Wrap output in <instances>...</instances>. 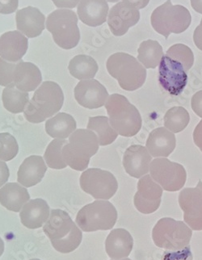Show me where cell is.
Returning <instances> with one entry per match:
<instances>
[{"label": "cell", "instance_id": "cell-1", "mask_svg": "<svg viewBox=\"0 0 202 260\" xmlns=\"http://www.w3.org/2000/svg\"><path fill=\"white\" fill-rule=\"evenodd\" d=\"M43 231L58 252L68 254L80 246L83 234L66 212L53 209Z\"/></svg>", "mask_w": 202, "mask_h": 260}, {"label": "cell", "instance_id": "cell-2", "mask_svg": "<svg viewBox=\"0 0 202 260\" xmlns=\"http://www.w3.org/2000/svg\"><path fill=\"white\" fill-rule=\"evenodd\" d=\"M63 102V91L59 85L52 81L44 82L26 107L24 117L33 124L43 122L58 113Z\"/></svg>", "mask_w": 202, "mask_h": 260}, {"label": "cell", "instance_id": "cell-3", "mask_svg": "<svg viewBox=\"0 0 202 260\" xmlns=\"http://www.w3.org/2000/svg\"><path fill=\"white\" fill-rule=\"evenodd\" d=\"M105 106L111 126L119 135L129 138L140 131L143 124L141 115L126 97L113 94L109 97Z\"/></svg>", "mask_w": 202, "mask_h": 260}, {"label": "cell", "instance_id": "cell-4", "mask_svg": "<svg viewBox=\"0 0 202 260\" xmlns=\"http://www.w3.org/2000/svg\"><path fill=\"white\" fill-rule=\"evenodd\" d=\"M99 140L96 134L89 129L80 128L69 137L62 148V156L66 165L76 171L87 169L90 158L99 150Z\"/></svg>", "mask_w": 202, "mask_h": 260}, {"label": "cell", "instance_id": "cell-5", "mask_svg": "<svg viewBox=\"0 0 202 260\" xmlns=\"http://www.w3.org/2000/svg\"><path fill=\"white\" fill-rule=\"evenodd\" d=\"M108 72L118 82L120 87L128 91L143 87L147 79V70L133 56L116 53L108 58Z\"/></svg>", "mask_w": 202, "mask_h": 260}, {"label": "cell", "instance_id": "cell-6", "mask_svg": "<svg viewBox=\"0 0 202 260\" xmlns=\"http://www.w3.org/2000/svg\"><path fill=\"white\" fill-rule=\"evenodd\" d=\"M151 25L166 39L170 34H182L192 23L190 12L182 5H173L171 0L158 7L152 12Z\"/></svg>", "mask_w": 202, "mask_h": 260}, {"label": "cell", "instance_id": "cell-7", "mask_svg": "<svg viewBox=\"0 0 202 260\" xmlns=\"http://www.w3.org/2000/svg\"><path fill=\"white\" fill-rule=\"evenodd\" d=\"M46 28L52 34L54 42L61 49H74L80 43L77 15L73 11L57 9L51 12L46 20Z\"/></svg>", "mask_w": 202, "mask_h": 260}, {"label": "cell", "instance_id": "cell-8", "mask_svg": "<svg viewBox=\"0 0 202 260\" xmlns=\"http://www.w3.org/2000/svg\"><path fill=\"white\" fill-rule=\"evenodd\" d=\"M117 212L113 204L107 201H95L80 209L76 224L84 232L109 231L115 225Z\"/></svg>", "mask_w": 202, "mask_h": 260}, {"label": "cell", "instance_id": "cell-9", "mask_svg": "<svg viewBox=\"0 0 202 260\" xmlns=\"http://www.w3.org/2000/svg\"><path fill=\"white\" fill-rule=\"evenodd\" d=\"M192 231L190 227L170 217L161 218L152 231L154 243L159 248L181 250L189 245Z\"/></svg>", "mask_w": 202, "mask_h": 260}, {"label": "cell", "instance_id": "cell-10", "mask_svg": "<svg viewBox=\"0 0 202 260\" xmlns=\"http://www.w3.org/2000/svg\"><path fill=\"white\" fill-rule=\"evenodd\" d=\"M80 187L96 200L108 201L115 195L118 183L111 172L99 168H90L80 176Z\"/></svg>", "mask_w": 202, "mask_h": 260}, {"label": "cell", "instance_id": "cell-11", "mask_svg": "<svg viewBox=\"0 0 202 260\" xmlns=\"http://www.w3.org/2000/svg\"><path fill=\"white\" fill-rule=\"evenodd\" d=\"M149 172H151L152 179L165 191H179L186 182L187 174L184 167L167 158H157L153 160Z\"/></svg>", "mask_w": 202, "mask_h": 260}, {"label": "cell", "instance_id": "cell-12", "mask_svg": "<svg viewBox=\"0 0 202 260\" xmlns=\"http://www.w3.org/2000/svg\"><path fill=\"white\" fill-rule=\"evenodd\" d=\"M159 67V82L161 87L170 95L181 94L188 83V75L182 64L164 55Z\"/></svg>", "mask_w": 202, "mask_h": 260}, {"label": "cell", "instance_id": "cell-13", "mask_svg": "<svg viewBox=\"0 0 202 260\" xmlns=\"http://www.w3.org/2000/svg\"><path fill=\"white\" fill-rule=\"evenodd\" d=\"M184 221L193 231H202V182L196 187H187L179 195Z\"/></svg>", "mask_w": 202, "mask_h": 260}, {"label": "cell", "instance_id": "cell-14", "mask_svg": "<svg viewBox=\"0 0 202 260\" xmlns=\"http://www.w3.org/2000/svg\"><path fill=\"white\" fill-rule=\"evenodd\" d=\"M162 190L151 175L140 178L138 183V191L134 196L136 209L143 214H151L156 211L160 205Z\"/></svg>", "mask_w": 202, "mask_h": 260}, {"label": "cell", "instance_id": "cell-15", "mask_svg": "<svg viewBox=\"0 0 202 260\" xmlns=\"http://www.w3.org/2000/svg\"><path fill=\"white\" fill-rule=\"evenodd\" d=\"M109 95L107 89L95 79L82 80L75 88V98L79 105L88 109L105 106Z\"/></svg>", "mask_w": 202, "mask_h": 260}, {"label": "cell", "instance_id": "cell-16", "mask_svg": "<svg viewBox=\"0 0 202 260\" xmlns=\"http://www.w3.org/2000/svg\"><path fill=\"white\" fill-rule=\"evenodd\" d=\"M108 16L109 28L116 37L125 35L140 20L139 10L124 2H118L114 5Z\"/></svg>", "mask_w": 202, "mask_h": 260}, {"label": "cell", "instance_id": "cell-17", "mask_svg": "<svg viewBox=\"0 0 202 260\" xmlns=\"http://www.w3.org/2000/svg\"><path fill=\"white\" fill-rule=\"evenodd\" d=\"M152 156L147 147L133 145L127 148L123 157V167L129 176L140 179L150 171Z\"/></svg>", "mask_w": 202, "mask_h": 260}, {"label": "cell", "instance_id": "cell-18", "mask_svg": "<svg viewBox=\"0 0 202 260\" xmlns=\"http://www.w3.org/2000/svg\"><path fill=\"white\" fill-rule=\"evenodd\" d=\"M28 40L19 31H9L0 37V57L10 62L20 61L28 51Z\"/></svg>", "mask_w": 202, "mask_h": 260}, {"label": "cell", "instance_id": "cell-19", "mask_svg": "<svg viewBox=\"0 0 202 260\" xmlns=\"http://www.w3.org/2000/svg\"><path fill=\"white\" fill-rule=\"evenodd\" d=\"M16 20L19 32L28 38L39 37L46 28V16L38 8L33 7H27L17 11Z\"/></svg>", "mask_w": 202, "mask_h": 260}, {"label": "cell", "instance_id": "cell-20", "mask_svg": "<svg viewBox=\"0 0 202 260\" xmlns=\"http://www.w3.org/2000/svg\"><path fill=\"white\" fill-rule=\"evenodd\" d=\"M177 139L173 133L163 127L155 128L149 135L147 149L154 158H166L173 151Z\"/></svg>", "mask_w": 202, "mask_h": 260}, {"label": "cell", "instance_id": "cell-21", "mask_svg": "<svg viewBox=\"0 0 202 260\" xmlns=\"http://www.w3.org/2000/svg\"><path fill=\"white\" fill-rule=\"evenodd\" d=\"M109 8L106 0H81L78 5L77 14L83 24L98 27L107 20Z\"/></svg>", "mask_w": 202, "mask_h": 260}, {"label": "cell", "instance_id": "cell-22", "mask_svg": "<svg viewBox=\"0 0 202 260\" xmlns=\"http://www.w3.org/2000/svg\"><path fill=\"white\" fill-rule=\"evenodd\" d=\"M46 171L47 166L42 156H29L19 168L17 182L25 187H33L42 181Z\"/></svg>", "mask_w": 202, "mask_h": 260}, {"label": "cell", "instance_id": "cell-23", "mask_svg": "<svg viewBox=\"0 0 202 260\" xmlns=\"http://www.w3.org/2000/svg\"><path fill=\"white\" fill-rule=\"evenodd\" d=\"M50 206L45 200H30L22 208L20 221L24 226L31 230L41 228L50 217Z\"/></svg>", "mask_w": 202, "mask_h": 260}, {"label": "cell", "instance_id": "cell-24", "mask_svg": "<svg viewBox=\"0 0 202 260\" xmlns=\"http://www.w3.org/2000/svg\"><path fill=\"white\" fill-rule=\"evenodd\" d=\"M42 81V72L35 64L20 61L16 62L13 83L20 91L28 92L36 90Z\"/></svg>", "mask_w": 202, "mask_h": 260}, {"label": "cell", "instance_id": "cell-25", "mask_svg": "<svg viewBox=\"0 0 202 260\" xmlns=\"http://www.w3.org/2000/svg\"><path fill=\"white\" fill-rule=\"evenodd\" d=\"M133 239L124 229H115L110 232L105 241V250L113 260L127 258L133 250Z\"/></svg>", "mask_w": 202, "mask_h": 260}, {"label": "cell", "instance_id": "cell-26", "mask_svg": "<svg viewBox=\"0 0 202 260\" xmlns=\"http://www.w3.org/2000/svg\"><path fill=\"white\" fill-rule=\"evenodd\" d=\"M30 201L25 187L17 183H8L0 188V204L8 210L18 213Z\"/></svg>", "mask_w": 202, "mask_h": 260}, {"label": "cell", "instance_id": "cell-27", "mask_svg": "<svg viewBox=\"0 0 202 260\" xmlns=\"http://www.w3.org/2000/svg\"><path fill=\"white\" fill-rule=\"evenodd\" d=\"M77 124L73 116L60 113L49 119L46 123V131L51 138L65 139L76 130Z\"/></svg>", "mask_w": 202, "mask_h": 260}, {"label": "cell", "instance_id": "cell-28", "mask_svg": "<svg viewBox=\"0 0 202 260\" xmlns=\"http://www.w3.org/2000/svg\"><path fill=\"white\" fill-rule=\"evenodd\" d=\"M68 69L74 78L79 80H85L94 79L99 70V67L93 57L80 54L71 60Z\"/></svg>", "mask_w": 202, "mask_h": 260}, {"label": "cell", "instance_id": "cell-29", "mask_svg": "<svg viewBox=\"0 0 202 260\" xmlns=\"http://www.w3.org/2000/svg\"><path fill=\"white\" fill-rule=\"evenodd\" d=\"M3 105L10 113H24L29 103V94L16 88L14 83L5 87L2 94Z\"/></svg>", "mask_w": 202, "mask_h": 260}, {"label": "cell", "instance_id": "cell-30", "mask_svg": "<svg viewBox=\"0 0 202 260\" xmlns=\"http://www.w3.org/2000/svg\"><path fill=\"white\" fill-rule=\"evenodd\" d=\"M163 56L162 46L156 41L147 40L139 46L138 60L146 69L156 68L160 64Z\"/></svg>", "mask_w": 202, "mask_h": 260}, {"label": "cell", "instance_id": "cell-31", "mask_svg": "<svg viewBox=\"0 0 202 260\" xmlns=\"http://www.w3.org/2000/svg\"><path fill=\"white\" fill-rule=\"evenodd\" d=\"M87 129L93 131L96 134L99 146H105L112 144L118 136V134L111 126L109 119L106 116L89 117Z\"/></svg>", "mask_w": 202, "mask_h": 260}, {"label": "cell", "instance_id": "cell-32", "mask_svg": "<svg viewBox=\"0 0 202 260\" xmlns=\"http://www.w3.org/2000/svg\"><path fill=\"white\" fill-rule=\"evenodd\" d=\"M189 121V113L183 107H173L164 116L165 128L174 134L183 131L188 126Z\"/></svg>", "mask_w": 202, "mask_h": 260}, {"label": "cell", "instance_id": "cell-33", "mask_svg": "<svg viewBox=\"0 0 202 260\" xmlns=\"http://www.w3.org/2000/svg\"><path fill=\"white\" fill-rule=\"evenodd\" d=\"M68 143L65 139H54L50 142L46 149L44 159L46 160L49 168L52 169L61 170L66 168V164L62 156V148Z\"/></svg>", "mask_w": 202, "mask_h": 260}, {"label": "cell", "instance_id": "cell-34", "mask_svg": "<svg viewBox=\"0 0 202 260\" xmlns=\"http://www.w3.org/2000/svg\"><path fill=\"white\" fill-rule=\"evenodd\" d=\"M165 55L180 61L186 72L192 68L194 63V55L192 49L184 44H176L169 48Z\"/></svg>", "mask_w": 202, "mask_h": 260}, {"label": "cell", "instance_id": "cell-35", "mask_svg": "<svg viewBox=\"0 0 202 260\" xmlns=\"http://www.w3.org/2000/svg\"><path fill=\"white\" fill-rule=\"evenodd\" d=\"M19 146L15 137L8 133L0 134V160L8 162L17 155Z\"/></svg>", "mask_w": 202, "mask_h": 260}, {"label": "cell", "instance_id": "cell-36", "mask_svg": "<svg viewBox=\"0 0 202 260\" xmlns=\"http://www.w3.org/2000/svg\"><path fill=\"white\" fill-rule=\"evenodd\" d=\"M16 62H10L0 57V85L8 87L13 83V74Z\"/></svg>", "mask_w": 202, "mask_h": 260}, {"label": "cell", "instance_id": "cell-37", "mask_svg": "<svg viewBox=\"0 0 202 260\" xmlns=\"http://www.w3.org/2000/svg\"><path fill=\"white\" fill-rule=\"evenodd\" d=\"M162 260H192L190 246H187L181 250H169L162 254Z\"/></svg>", "mask_w": 202, "mask_h": 260}, {"label": "cell", "instance_id": "cell-38", "mask_svg": "<svg viewBox=\"0 0 202 260\" xmlns=\"http://www.w3.org/2000/svg\"><path fill=\"white\" fill-rule=\"evenodd\" d=\"M18 6L19 0H0V14H12Z\"/></svg>", "mask_w": 202, "mask_h": 260}, {"label": "cell", "instance_id": "cell-39", "mask_svg": "<svg viewBox=\"0 0 202 260\" xmlns=\"http://www.w3.org/2000/svg\"><path fill=\"white\" fill-rule=\"evenodd\" d=\"M191 106L193 112L202 118V91H197L193 95L191 101Z\"/></svg>", "mask_w": 202, "mask_h": 260}, {"label": "cell", "instance_id": "cell-40", "mask_svg": "<svg viewBox=\"0 0 202 260\" xmlns=\"http://www.w3.org/2000/svg\"><path fill=\"white\" fill-rule=\"evenodd\" d=\"M57 8L59 9L75 8L81 0H52Z\"/></svg>", "mask_w": 202, "mask_h": 260}, {"label": "cell", "instance_id": "cell-41", "mask_svg": "<svg viewBox=\"0 0 202 260\" xmlns=\"http://www.w3.org/2000/svg\"><path fill=\"white\" fill-rule=\"evenodd\" d=\"M9 177L10 171L8 169V165L4 161L0 160V187L8 181Z\"/></svg>", "mask_w": 202, "mask_h": 260}, {"label": "cell", "instance_id": "cell-42", "mask_svg": "<svg viewBox=\"0 0 202 260\" xmlns=\"http://www.w3.org/2000/svg\"><path fill=\"white\" fill-rule=\"evenodd\" d=\"M193 141H194L195 145L202 152V120L195 128L194 132H193Z\"/></svg>", "mask_w": 202, "mask_h": 260}, {"label": "cell", "instance_id": "cell-43", "mask_svg": "<svg viewBox=\"0 0 202 260\" xmlns=\"http://www.w3.org/2000/svg\"><path fill=\"white\" fill-rule=\"evenodd\" d=\"M193 41L196 47L202 51V19L200 24L195 29L193 34Z\"/></svg>", "mask_w": 202, "mask_h": 260}, {"label": "cell", "instance_id": "cell-44", "mask_svg": "<svg viewBox=\"0 0 202 260\" xmlns=\"http://www.w3.org/2000/svg\"><path fill=\"white\" fill-rule=\"evenodd\" d=\"M122 2L137 8L138 10L143 9L148 5L150 0H122Z\"/></svg>", "mask_w": 202, "mask_h": 260}, {"label": "cell", "instance_id": "cell-45", "mask_svg": "<svg viewBox=\"0 0 202 260\" xmlns=\"http://www.w3.org/2000/svg\"><path fill=\"white\" fill-rule=\"evenodd\" d=\"M193 10L202 14V0H190Z\"/></svg>", "mask_w": 202, "mask_h": 260}, {"label": "cell", "instance_id": "cell-46", "mask_svg": "<svg viewBox=\"0 0 202 260\" xmlns=\"http://www.w3.org/2000/svg\"><path fill=\"white\" fill-rule=\"evenodd\" d=\"M4 252V243L3 239L0 238V257L2 256V254Z\"/></svg>", "mask_w": 202, "mask_h": 260}, {"label": "cell", "instance_id": "cell-47", "mask_svg": "<svg viewBox=\"0 0 202 260\" xmlns=\"http://www.w3.org/2000/svg\"><path fill=\"white\" fill-rule=\"evenodd\" d=\"M106 1H108V2L109 3H118L119 0H106Z\"/></svg>", "mask_w": 202, "mask_h": 260}, {"label": "cell", "instance_id": "cell-48", "mask_svg": "<svg viewBox=\"0 0 202 260\" xmlns=\"http://www.w3.org/2000/svg\"><path fill=\"white\" fill-rule=\"evenodd\" d=\"M119 260H131V259H129V258H122V259H119Z\"/></svg>", "mask_w": 202, "mask_h": 260}, {"label": "cell", "instance_id": "cell-49", "mask_svg": "<svg viewBox=\"0 0 202 260\" xmlns=\"http://www.w3.org/2000/svg\"><path fill=\"white\" fill-rule=\"evenodd\" d=\"M30 260H41V259H38V258H32V259H30Z\"/></svg>", "mask_w": 202, "mask_h": 260}]
</instances>
